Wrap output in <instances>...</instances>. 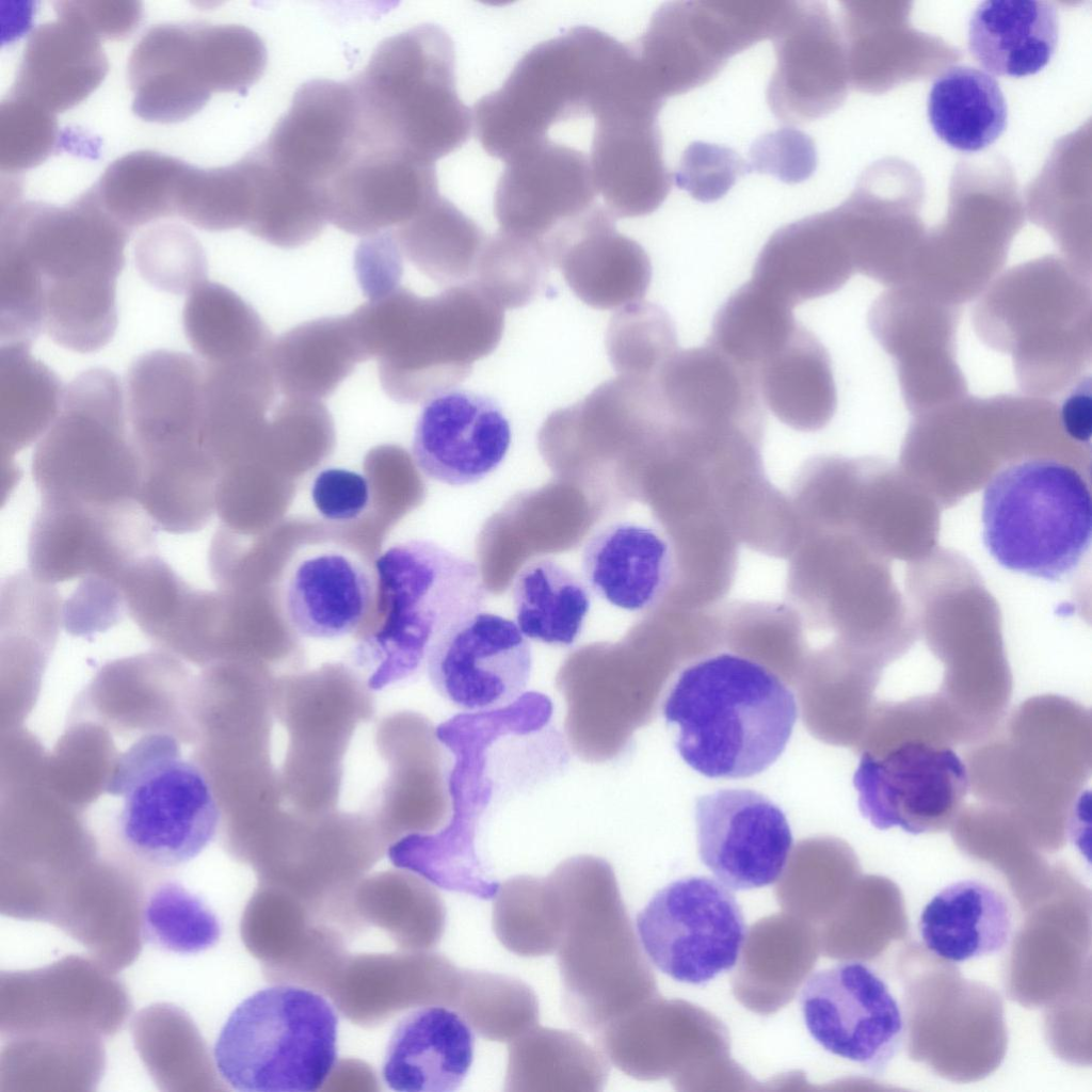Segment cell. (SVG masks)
<instances>
[{"label":"cell","mask_w":1092,"mask_h":1092,"mask_svg":"<svg viewBox=\"0 0 1092 1092\" xmlns=\"http://www.w3.org/2000/svg\"><path fill=\"white\" fill-rule=\"evenodd\" d=\"M57 3L75 15L100 39L128 36L139 26L143 14L139 1L67 0Z\"/></svg>","instance_id":"obj_62"},{"label":"cell","mask_w":1092,"mask_h":1092,"mask_svg":"<svg viewBox=\"0 0 1092 1092\" xmlns=\"http://www.w3.org/2000/svg\"><path fill=\"white\" fill-rule=\"evenodd\" d=\"M126 610L119 584L98 576L81 579L63 604V624L74 636H90L115 625Z\"/></svg>","instance_id":"obj_58"},{"label":"cell","mask_w":1092,"mask_h":1092,"mask_svg":"<svg viewBox=\"0 0 1092 1092\" xmlns=\"http://www.w3.org/2000/svg\"><path fill=\"white\" fill-rule=\"evenodd\" d=\"M439 193L434 163L363 147L323 188L327 222L368 237L398 227Z\"/></svg>","instance_id":"obj_26"},{"label":"cell","mask_w":1092,"mask_h":1092,"mask_svg":"<svg viewBox=\"0 0 1092 1092\" xmlns=\"http://www.w3.org/2000/svg\"><path fill=\"white\" fill-rule=\"evenodd\" d=\"M850 273L848 247L826 210L778 228L761 248L751 280L793 308L838 290Z\"/></svg>","instance_id":"obj_33"},{"label":"cell","mask_w":1092,"mask_h":1092,"mask_svg":"<svg viewBox=\"0 0 1092 1092\" xmlns=\"http://www.w3.org/2000/svg\"><path fill=\"white\" fill-rule=\"evenodd\" d=\"M748 170L732 149L696 142L684 152L673 180L694 198L711 202L723 196Z\"/></svg>","instance_id":"obj_57"},{"label":"cell","mask_w":1092,"mask_h":1092,"mask_svg":"<svg viewBox=\"0 0 1092 1092\" xmlns=\"http://www.w3.org/2000/svg\"><path fill=\"white\" fill-rule=\"evenodd\" d=\"M190 164L154 150L114 160L93 189L106 211L128 230L177 215L181 181Z\"/></svg>","instance_id":"obj_44"},{"label":"cell","mask_w":1092,"mask_h":1092,"mask_svg":"<svg viewBox=\"0 0 1092 1092\" xmlns=\"http://www.w3.org/2000/svg\"><path fill=\"white\" fill-rule=\"evenodd\" d=\"M26 343H1L0 439L10 460L55 420L64 388L59 376L30 352Z\"/></svg>","instance_id":"obj_45"},{"label":"cell","mask_w":1092,"mask_h":1092,"mask_svg":"<svg viewBox=\"0 0 1092 1092\" xmlns=\"http://www.w3.org/2000/svg\"><path fill=\"white\" fill-rule=\"evenodd\" d=\"M550 879L563 911L556 951L565 1013L578 1028L597 1033L646 1001L655 979L607 865L573 863Z\"/></svg>","instance_id":"obj_5"},{"label":"cell","mask_w":1092,"mask_h":1092,"mask_svg":"<svg viewBox=\"0 0 1092 1092\" xmlns=\"http://www.w3.org/2000/svg\"><path fill=\"white\" fill-rule=\"evenodd\" d=\"M512 596L520 631L548 645L574 644L591 608L588 585L548 556L534 557L520 567Z\"/></svg>","instance_id":"obj_43"},{"label":"cell","mask_w":1092,"mask_h":1092,"mask_svg":"<svg viewBox=\"0 0 1092 1092\" xmlns=\"http://www.w3.org/2000/svg\"><path fill=\"white\" fill-rule=\"evenodd\" d=\"M475 1038L463 1016L444 1006L418 1008L400 1019L384 1055L385 1085L400 1092H451L466 1077Z\"/></svg>","instance_id":"obj_34"},{"label":"cell","mask_w":1092,"mask_h":1092,"mask_svg":"<svg viewBox=\"0 0 1092 1092\" xmlns=\"http://www.w3.org/2000/svg\"><path fill=\"white\" fill-rule=\"evenodd\" d=\"M103 792L115 802L122 845L148 866H183L216 835L221 813L211 784L168 733H148L122 753Z\"/></svg>","instance_id":"obj_6"},{"label":"cell","mask_w":1092,"mask_h":1092,"mask_svg":"<svg viewBox=\"0 0 1092 1092\" xmlns=\"http://www.w3.org/2000/svg\"><path fill=\"white\" fill-rule=\"evenodd\" d=\"M804 1024L829 1053L882 1074L901 1047L904 1023L886 983L869 966L845 962L818 970L801 989Z\"/></svg>","instance_id":"obj_18"},{"label":"cell","mask_w":1092,"mask_h":1092,"mask_svg":"<svg viewBox=\"0 0 1092 1092\" xmlns=\"http://www.w3.org/2000/svg\"><path fill=\"white\" fill-rule=\"evenodd\" d=\"M761 400L782 422L816 431L832 418L837 396L825 347L798 325L787 342L755 371Z\"/></svg>","instance_id":"obj_38"},{"label":"cell","mask_w":1092,"mask_h":1092,"mask_svg":"<svg viewBox=\"0 0 1092 1092\" xmlns=\"http://www.w3.org/2000/svg\"><path fill=\"white\" fill-rule=\"evenodd\" d=\"M269 364L285 398L322 401L368 360L350 315L296 325L274 339Z\"/></svg>","instance_id":"obj_36"},{"label":"cell","mask_w":1092,"mask_h":1092,"mask_svg":"<svg viewBox=\"0 0 1092 1092\" xmlns=\"http://www.w3.org/2000/svg\"><path fill=\"white\" fill-rule=\"evenodd\" d=\"M983 543L1002 567L1058 581L1090 547L1089 484L1074 467L1030 457L1000 468L982 500Z\"/></svg>","instance_id":"obj_7"},{"label":"cell","mask_w":1092,"mask_h":1092,"mask_svg":"<svg viewBox=\"0 0 1092 1092\" xmlns=\"http://www.w3.org/2000/svg\"><path fill=\"white\" fill-rule=\"evenodd\" d=\"M697 851L733 890L760 888L783 874L793 838L783 810L750 789H719L696 799Z\"/></svg>","instance_id":"obj_20"},{"label":"cell","mask_w":1092,"mask_h":1092,"mask_svg":"<svg viewBox=\"0 0 1092 1092\" xmlns=\"http://www.w3.org/2000/svg\"><path fill=\"white\" fill-rule=\"evenodd\" d=\"M155 528L136 501L93 507L42 500L29 534L30 572L49 584L87 576L119 583L132 564L156 552Z\"/></svg>","instance_id":"obj_15"},{"label":"cell","mask_w":1092,"mask_h":1092,"mask_svg":"<svg viewBox=\"0 0 1092 1092\" xmlns=\"http://www.w3.org/2000/svg\"><path fill=\"white\" fill-rule=\"evenodd\" d=\"M182 326L197 358L209 366L266 356L274 340L247 302L228 287L209 280L189 293Z\"/></svg>","instance_id":"obj_42"},{"label":"cell","mask_w":1092,"mask_h":1092,"mask_svg":"<svg viewBox=\"0 0 1092 1092\" xmlns=\"http://www.w3.org/2000/svg\"><path fill=\"white\" fill-rule=\"evenodd\" d=\"M551 268L536 244L498 231L487 236L471 284L503 309L532 302Z\"/></svg>","instance_id":"obj_54"},{"label":"cell","mask_w":1092,"mask_h":1092,"mask_svg":"<svg viewBox=\"0 0 1092 1092\" xmlns=\"http://www.w3.org/2000/svg\"><path fill=\"white\" fill-rule=\"evenodd\" d=\"M546 244L572 291L595 309L642 301L652 279L645 250L619 232L615 218L599 204L560 228Z\"/></svg>","instance_id":"obj_27"},{"label":"cell","mask_w":1092,"mask_h":1092,"mask_svg":"<svg viewBox=\"0 0 1092 1092\" xmlns=\"http://www.w3.org/2000/svg\"><path fill=\"white\" fill-rule=\"evenodd\" d=\"M54 113L9 93L0 105V168L18 174L43 163L57 148Z\"/></svg>","instance_id":"obj_56"},{"label":"cell","mask_w":1092,"mask_h":1092,"mask_svg":"<svg viewBox=\"0 0 1092 1092\" xmlns=\"http://www.w3.org/2000/svg\"><path fill=\"white\" fill-rule=\"evenodd\" d=\"M927 111L938 139L965 152L992 145L1008 124L998 82L989 73L965 65L951 66L934 80Z\"/></svg>","instance_id":"obj_41"},{"label":"cell","mask_w":1092,"mask_h":1092,"mask_svg":"<svg viewBox=\"0 0 1092 1092\" xmlns=\"http://www.w3.org/2000/svg\"><path fill=\"white\" fill-rule=\"evenodd\" d=\"M245 157L256 187L245 229L282 248L299 247L318 237L327 223L322 190L274 165L258 146Z\"/></svg>","instance_id":"obj_46"},{"label":"cell","mask_w":1092,"mask_h":1092,"mask_svg":"<svg viewBox=\"0 0 1092 1092\" xmlns=\"http://www.w3.org/2000/svg\"><path fill=\"white\" fill-rule=\"evenodd\" d=\"M505 1091L596 1092L610 1066L601 1050L576 1032L535 1025L509 1044Z\"/></svg>","instance_id":"obj_39"},{"label":"cell","mask_w":1092,"mask_h":1092,"mask_svg":"<svg viewBox=\"0 0 1092 1092\" xmlns=\"http://www.w3.org/2000/svg\"><path fill=\"white\" fill-rule=\"evenodd\" d=\"M606 348L619 375L652 378L678 349L674 322L656 304H628L610 319Z\"/></svg>","instance_id":"obj_53"},{"label":"cell","mask_w":1092,"mask_h":1092,"mask_svg":"<svg viewBox=\"0 0 1092 1092\" xmlns=\"http://www.w3.org/2000/svg\"><path fill=\"white\" fill-rule=\"evenodd\" d=\"M597 195L589 156L546 138L504 160L494 212L500 231L545 253L547 240L597 205Z\"/></svg>","instance_id":"obj_21"},{"label":"cell","mask_w":1092,"mask_h":1092,"mask_svg":"<svg viewBox=\"0 0 1092 1092\" xmlns=\"http://www.w3.org/2000/svg\"><path fill=\"white\" fill-rule=\"evenodd\" d=\"M391 231L404 260L445 288L471 284L487 238L440 193Z\"/></svg>","instance_id":"obj_40"},{"label":"cell","mask_w":1092,"mask_h":1092,"mask_svg":"<svg viewBox=\"0 0 1092 1092\" xmlns=\"http://www.w3.org/2000/svg\"><path fill=\"white\" fill-rule=\"evenodd\" d=\"M117 375L103 367L79 373L33 453L42 500L108 507L138 501L142 479Z\"/></svg>","instance_id":"obj_8"},{"label":"cell","mask_w":1092,"mask_h":1092,"mask_svg":"<svg viewBox=\"0 0 1092 1092\" xmlns=\"http://www.w3.org/2000/svg\"><path fill=\"white\" fill-rule=\"evenodd\" d=\"M454 1005L483 1039L511 1042L539 1022V1000L521 980L482 970L461 971Z\"/></svg>","instance_id":"obj_49"},{"label":"cell","mask_w":1092,"mask_h":1092,"mask_svg":"<svg viewBox=\"0 0 1092 1092\" xmlns=\"http://www.w3.org/2000/svg\"><path fill=\"white\" fill-rule=\"evenodd\" d=\"M121 589L126 611L139 627L173 645L189 617L197 589L157 552L132 564L122 578Z\"/></svg>","instance_id":"obj_51"},{"label":"cell","mask_w":1092,"mask_h":1092,"mask_svg":"<svg viewBox=\"0 0 1092 1092\" xmlns=\"http://www.w3.org/2000/svg\"><path fill=\"white\" fill-rule=\"evenodd\" d=\"M862 815L880 830L911 834L950 828L968 789L958 754L945 744L906 737L879 753L865 751L853 776Z\"/></svg>","instance_id":"obj_14"},{"label":"cell","mask_w":1092,"mask_h":1092,"mask_svg":"<svg viewBox=\"0 0 1092 1092\" xmlns=\"http://www.w3.org/2000/svg\"><path fill=\"white\" fill-rule=\"evenodd\" d=\"M424 665L447 701L467 712L488 711L524 694L532 652L513 621L480 611L435 639Z\"/></svg>","instance_id":"obj_19"},{"label":"cell","mask_w":1092,"mask_h":1092,"mask_svg":"<svg viewBox=\"0 0 1092 1092\" xmlns=\"http://www.w3.org/2000/svg\"><path fill=\"white\" fill-rule=\"evenodd\" d=\"M255 198L254 176L245 157L219 167L190 164L180 184L177 215L209 231L245 228Z\"/></svg>","instance_id":"obj_50"},{"label":"cell","mask_w":1092,"mask_h":1092,"mask_svg":"<svg viewBox=\"0 0 1092 1092\" xmlns=\"http://www.w3.org/2000/svg\"><path fill=\"white\" fill-rule=\"evenodd\" d=\"M654 378L681 424L761 434L765 411L755 372L709 343L677 349Z\"/></svg>","instance_id":"obj_28"},{"label":"cell","mask_w":1092,"mask_h":1092,"mask_svg":"<svg viewBox=\"0 0 1092 1092\" xmlns=\"http://www.w3.org/2000/svg\"><path fill=\"white\" fill-rule=\"evenodd\" d=\"M631 59L630 45L577 26L531 48L502 85L473 106L483 149L505 160L546 139L558 123L594 114L614 95Z\"/></svg>","instance_id":"obj_4"},{"label":"cell","mask_w":1092,"mask_h":1092,"mask_svg":"<svg viewBox=\"0 0 1092 1092\" xmlns=\"http://www.w3.org/2000/svg\"><path fill=\"white\" fill-rule=\"evenodd\" d=\"M775 67L767 89L773 114L802 124L834 111L846 93L841 47L825 3L788 1L771 37Z\"/></svg>","instance_id":"obj_24"},{"label":"cell","mask_w":1092,"mask_h":1092,"mask_svg":"<svg viewBox=\"0 0 1092 1092\" xmlns=\"http://www.w3.org/2000/svg\"><path fill=\"white\" fill-rule=\"evenodd\" d=\"M375 572L352 551L321 546L299 557L284 585L287 621L299 635L336 639L356 631L373 612Z\"/></svg>","instance_id":"obj_29"},{"label":"cell","mask_w":1092,"mask_h":1092,"mask_svg":"<svg viewBox=\"0 0 1092 1092\" xmlns=\"http://www.w3.org/2000/svg\"><path fill=\"white\" fill-rule=\"evenodd\" d=\"M134 256L141 276L160 291L188 294L207 280L203 245L183 225L148 227L135 242Z\"/></svg>","instance_id":"obj_55"},{"label":"cell","mask_w":1092,"mask_h":1092,"mask_svg":"<svg viewBox=\"0 0 1092 1092\" xmlns=\"http://www.w3.org/2000/svg\"><path fill=\"white\" fill-rule=\"evenodd\" d=\"M141 931L154 947L176 954H197L215 946L222 927L212 909L176 880L158 884L142 910Z\"/></svg>","instance_id":"obj_52"},{"label":"cell","mask_w":1092,"mask_h":1092,"mask_svg":"<svg viewBox=\"0 0 1092 1092\" xmlns=\"http://www.w3.org/2000/svg\"><path fill=\"white\" fill-rule=\"evenodd\" d=\"M127 77L132 111L160 124L186 121L212 95L200 39L199 22H164L150 27L131 50Z\"/></svg>","instance_id":"obj_30"},{"label":"cell","mask_w":1092,"mask_h":1092,"mask_svg":"<svg viewBox=\"0 0 1092 1092\" xmlns=\"http://www.w3.org/2000/svg\"><path fill=\"white\" fill-rule=\"evenodd\" d=\"M798 325L791 306L750 280L720 306L707 343L755 372Z\"/></svg>","instance_id":"obj_47"},{"label":"cell","mask_w":1092,"mask_h":1092,"mask_svg":"<svg viewBox=\"0 0 1092 1092\" xmlns=\"http://www.w3.org/2000/svg\"><path fill=\"white\" fill-rule=\"evenodd\" d=\"M204 382L200 360L183 352L154 350L131 363L126 413L143 472L212 462L202 439Z\"/></svg>","instance_id":"obj_16"},{"label":"cell","mask_w":1092,"mask_h":1092,"mask_svg":"<svg viewBox=\"0 0 1092 1092\" xmlns=\"http://www.w3.org/2000/svg\"><path fill=\"white\" fill-rule=\"evenodd\" d=\"M1090 380L1081 384L1064 400L1061 419L1064 430L1073 438L1087 441L1092 430V400Z\"/></svg>","instance_id":"obj_63"},{"label":"cell","mask_w":1092,"mask_h":1092,"mask_svg":"<svg viewBox=\"0 0 1092 1092\" xmlns=\"http://www.w3.org/2000/svg\"><path fill=\"white\" fill-rule=\"evenodd\" d=\"M662 105L624 95L593 116L590 165L597 194L615 219L654 212L671 190L673 176L663 161L657 125Z\"/></svg>","instance_id":"obj_22"},{"label":"cell","mask_w":1092,"mask_h":1092,"mask_svg":"<svg viewBox=\"0 0 1092 1092\" xmlns=\"http://www.w3.org/2000/svg\"><path fill=\"white\" fill-rule=\"evenodd\" d=\"M338 1015L302 986L261 989L229 1014L213 1046L222 1079L241 1092H315L337 1062Z\"/></svg>","instance_id":"obj_9"},{"label":"cell","mask_w":1092,"mask_h":1092,"mask_svg":"<svg viewBox=\"0 0 1092 1092\" xmlns=\"http://www.w3.org/2000/svg\"><path fill=\"white\" fill-rule=\"evenodd\" d=\"M1012 914L1006 898L978 880L940 890L924 908L919 933L937 958L961 963L999 952L1009 943Z\"/></svg>","instance_id":"obj_37"},{"label":"cell","mask_w":1092,"mask_h":1092,"mask_svg":"<svg viewBox=\"0 0 1092 1092\" xmlns=\"http://www.w3.org/2000/svg\"><path fill=\"white\" fill-rule=\"evenodd\" d=\"M54 10V20L30 33L10 94L55 114L94 92L109 64L100 38L57 2Z\"/></svg>","instance_id":"obj_32"},{"label":"cell","mask_w":1092,"mask_h":1092,"mask_svg":"<svg viewBox=\"0 0 1092 1092\" xmlns=\"http://www.w3.org/2000/svg\"><path fill=\"white\" fill-rule=\"evenodd\" d=\"M503 328L504 309L472 284L411 291L376 356L381 386L398 403H425L464 382Z\"/></svg>","instance_id":"obj_11"},{"label":"cell","mask_w":1092,"mask_h":1092,"mask_svg":"<svg viewBox=\"0 0 1092 1092\" xmlns=\"http://www.w3.org/2000/svg\"><path fill=\"white\" fill-rule=\"evenodd\" d=\"M129 231L93 187L63 206L1 207L0 277L43 318V332L74 352L107 346L117 327L116 282Z\"/></svg>","instance_id":"obj_1"},{"label":"cell","mask_w":1092,"mask_h":1092,"mask_svg":"<svg viewBox=\"0 0 1092 1092\" xmlns=\"http://www.w3.org/2000/svg\"><path fill=\"white\" fill-rule=\"evenodd\" d=\"M311 498L325 519L350 521L359 517L369 505V481L356 471L325 468L314 480Z\"/></svg>","instance_id":"obj_61"},{"label":"cell","mask_w":1092,"mask_h":1092,"mask_svg":"<svg viewBox=\"0 0 1092 1092\" xmlns=\"http://www.w3.org/2000/svg\"><path fill=\"white\" fill-rule=\"evenodd\" d=\"M675 567L668 535L654 525L633 521L598 528L587 540L581 555L588 588L612 606L630 612L656 606L672 585Z\"/></svg>","instance_id":"obj_31"},{"label":"cell","mask_w":1092,"mask_h":1092,"mask_svg":"<svg viewBox=\"0 0 1092 1092\" xmlns=\"http://www.w3.org/2000/svg\"><path fill=\"white\" fill-rule=\"evenodd\" d=\"M277 167L323 191L364 147L357 100L350 81L314 79L258 145Z\"/></svg>","instance_id":"obj_25"},{"label":"cell","mask_w":1092,"mask_h":1092,"mask_svg":"<svg viewBox=\"0 0 1092 1092\" xmlns=\"http://www.w3.org/2000/svg\"><path fill=\"white\" fill-rule=\"evenodd\" d=\"M349 81L365 147L435 164L470 135L472 112L456 92L454 44L437 25L387 37Z\"/></svg>","instance_id":"obj_3"},{"label":"cell","mask_w":1092,"mask_h":1092,"mask_svg":"<svg viewBox=\"0 0 1092 1092\" xmlns=\"http://www.w3.org/2000/svg\"><path fill=\"white\" fill-rule=\"evenodd\" d=\"M562 928V904L551 879L520 877L499 887L493 929L509 951L521 957L550 954L558 948Z\"/></svg>","instance_id":"obj_48"},{"label":"cell","mask_w":1092,"mask_h":1092,"mask_svg":"<svg viewBox=\"0 0 1092 1092\" xmlns=\"http://www.w3.org/2000/svg\"><path fill=\"white\" fill-rule=\"evenodd\" d=\"M787 1H675L662 4L631 45L642 74L662 98L701 86L728 60L771 38Z\"/></svg>","instance_id":"obj_12"},{"label":"cell","mask_w":1092,"mask_h":1092,"mask_svg":"<svg viewBox=\"0 0 1092 1092\" xmlns=\"http://www.w3.org/2000/svg\"><path fill=\"white\" fill-rule=\"evenodd\" d=\"M1058 41V14L1047 1L986 0L968 22L969 52L996 76L1039 73L1051 60Z\"/></svg>","instance_id":"obj_35"},{"label":"cell","mask_w":1092,"mask_h":1092,"mask_svg":"<svg viewBox=\"0 0 1092 1092\" xmlns=\"http://www.w3.org/2000/svg\"><path fill=\"white\" fill-rule=\"evenodd\" d=\"M354 259L358 284L369 300L400 287L404 258L391 229L365 237L356 247Z\"/></svg>","instance_id":"obj_60"},{"label":"cell","mask_w":1092,"mask_h":1092,"mask_svg":"<svg viewBox=\"0 0 1092 1092\" xmlns=\"http://www.w3.org/2000/svg\"><path fill=\"white\" fill-rule=\"evenodd\" d=\"M374 566L378 620L364 645L379 663L378 681L424 664L432 642L479 613L487 597L473 561L428 540L397 543Z\"/></svg>","instance_id":"obj_10"},{"label":"cell","mask_w":1092,"mask_h":1092,"mask_svg":"<svg viewBox=\"0 0 1092 1092\" xmlns=\"http://www.w3.org/2000/svg\"><path fill=\"white\" fill-rule=\"evenodd\" d=\"M511 437L510 421L496 399L456 387L424 403L414 430L412 457L431 480L470 485L501 465Z\"/></svg>","instance_id":"obj_23"},{"label":"cell","mask_w":1092,"mask_h":1092,"mask_svg":"<svg viewBox=\"0 0 1092 1092\" xmlns=\"http://www.w3.org/2000/svg\"><path fill=\"white\" fill-rule=\"evenodd\" d=\"M551 713L552 705L545 694L527 692L505 707L457 714L438 728V737L455 757L450 780L453 818L440 833L419 836L430 856L455 870L473 871L482 867L475 836L492 793L488 751L503 736L539 730Z\"/></svg>","instance_id":"obj_17"},{"label":"cell","mask_w":1092,"mask_h":1092,"mask_svg":"<svg viewBox=\"0 0 1092 1092\" xmlns=\"http://www.w3.org/2000/svg\"><path fill=\"white\" fill-rule=\"evenodd\" d=\"M636 926L652 963L670 978L693 985L730 970L746 936L730 889L700 876L658 890L638 914Z\"/></svg>","instance_id":"obj_13"},{"label":"cell","mask_w":1092,"mask_h":1092,"mask_svg":"<svg viewBox=\"0 0 1092 1092\" xmlns=\"http://www.w3.org/2000/svg\"><path fill=\"white\" fill-rule=\"evenodd\" d=\"M663 716L678 727L676 749L693 770L711 778H742L777 760L798 706L791 690L765 665L721 653L681 671Z\"/></svg>","instance_id":"obj_2"},{"label":"cell","mask_w":1092,"mask_h":1092,"mask_svg":"<svg viewBox=\"0 0 1092 1092\" xmlns=\"http://www.w3.org/2000/svg\"><path fill=\"white\" fill-rule=\"evenodd\" d=\"M815 165L813 141L794 129H783L762 136L754 144L749 170L797 182L807 178Z\"/></svg>","instance_id":"obj_59"}]
</instances>
